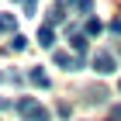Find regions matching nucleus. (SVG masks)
I'll list each match as a JSON object with an SVG mask.
<instances>
[{
  "instance_id": "f257e3e1",
  "label": "nucleus",
  "mask_w": 121,
  "mask_h": 121,
  "mask_svg": "<svg viewBox=\"0 0 121 121\" xmlns=\"http://www.w3.org/2000/svg\"><path fill=\"white\" fill-rule=\"evenodd\" d=\"M14 107L21 111V121H52V114H48L45 107L35 100V97H21Z\"/></svg>"
},
{
  "instance_id": "f03ea898",
  "label": "nucleus",
  "mask_w": 121,
  "mask_h": 121,
  "mask_svg": "<svg viewBox=\"0 0 121 121\" xmlns=\"http://www.w3.org/2000/svg\"><path fill=\"white\" fill-rule=\"evenodd\" d=\"M93 73H100V76H111L114 73V56L111 52H97V56H93Z\"/></svg>"
},
{
  "instance_id": "7ed1b4c3",
  "label": "nucleus",
  "mask_w": 121,
  "mask_h": 121,
  "mask_svg": "<svg viewBox=\"0 0 121 121\" xmlns=\"http://www.w3.org/2000/svg\"><path fill=\"white\" fill-rule=\"evenodd\" d=\"M52 62H56L59 69H66V73H73V69H80V66H83V59H80V56H69V52H56V56H52Z\"/></svg>"
},
{
  "instance_id": "20e7f679",
  "label": "nucleus",
  "mask_w": 121,
  "mask_h": 121,
  "mask_svg": "<svg viewBox=\"0 0 121 121\" xmlns=\"http://www.w3.org/2000/svg\"><path fill=\"white\" fill-rule=\"evenodd\" d=\"M38 45H42V48H52V45H56V31L48 28V24L38 28Z\"/></svg>"
},
{
  "instance_id": "39448f33",
  "label": "nucleus",
  "mask_w": 121,
  "mask_h": 121,
  "mask_svg": "<svg viewBox=\"0 0 121 121\" xmlns=\"http://www.w3.org/2000/svg\"><path fill=\"white\" fill-rule=\"evenodd\" d=\"M69 45H73V52L80 59H83V52H86V35H80V31H73V35H69Z\"/></svg>"
},
{
  "instance_id": "423d86ee",
  "label": "nucleus",
  "mask_w": 121,
  "mask_h": 121,
  "mask_svg": "<svg viewBox=\"0 0 121 121\" xmlns=\"http://www.w3.org/2000/svg\"><path fill=\"white\" fill-rule=\"evenodd\" d=\"M28 80H31V83H35V86H42V90H45V86H48V76L42 73L38 66H35V69H28Z\"/></svg>"
},
{
  "instance_id": "0eeeda50",
  "label": "nucleus",
  "mask_w": 121,
  "mask_h": 121,
  "mask_svg": "<svg viewBox=\"0 0 121 121\" xmlns=\"http://www.w3.org/2000/svg\"><path fill=\"white\" fill-rule=\"evenodd\" d=\"M66 7L80 10V14H90V10H93V0H66Z\"/></svg>"
},
{
  "instance_id": "6e6552de",
  "label": "nucleus",
  "mask_w": 121,
  "mask_h": 121,
  "mask_svg": "<svg viewBox=\"0 0 121 121\" xmlns=\"http://www.w3.org/2000/svg\"><path fill=\"white\" fill-rule=\"evenodd\" d=\"M17 28V21H14V14H0V35H7V31Z\"/></svg>"
},
{
  "instance_id": "1a4fd4ad",
  "label": "nucleus",
  "mask_w": 121,
  "mask_h": 121,
  "mask_svg": "<svg viewBox=\"0 0 121 121\" xmlns=\"http://www.w3.org/2000/svg\"><path fill=\"white\" fill-rule=\"evenodd\" d=\"M10 48H14V52H24V48H28V38L14 31V38H10Z\"/></svg>"
},
{
  "instance_id": "9d476101",
  "label": "nucleus",
  "mask_w": 121,
  "mask_h": 121,
  "mask_svg": "<svg viewBox=\"0 0 121 121\" xmlns=\"http://www.w3.org/2000/svg\"><path fill=\"white\" fill-rule=\"evenodd\" d=\"M100 31H104L100 21H97V17H86V35H100Z\"/></svg>"
},
{
  "instance_id": "9b49d317",
  "label": "nucleus",
  "mask_w": 121,
  "mask_h": 121,
  "mask_svg": "<svg viewBox=\"0 0 121 121\" xmlns=\"http://www.w3.org/2000/svg\"><path fill=\"white\" fill-rule=\"evenodd\" d=\"M111 35H118V38H121V17H114V21H111Z\"/></svg>"
},
{
  "instance_id": "f8f14e48",
  "label": "nucleus",
  "mask_w": 121,
  "mask_h": 121,
  "mask_svg": "<svg viewBox=\"0 0 121 121\" xmlns=\"http://www.w3.org/2000/svg\"><path fill=\"white\" fill-rule=\"evenodd\" d=\"M107 121H121V104H118V107H111V118H107Z\"/></svg>"
},
{
  "instance_id": "ddd939ff",
  "label": "nucleus",
  "mask_w": 121,
  "mask_h": 121,
  "mask_svg": "<svg viewBox=\"0 0 121 121\" xmlns=\"http://www.w3.org/2000/svg\"><path fill=\"white\" fill-rule=\"evenodd\" d=\"M21 4H24V10H28V14H35V4H38V0H21Z\"/></svg>"
},
{
  "instance_id": "4468645a",
  "label": "nucleus",
  "mask_w": 121,
  "mask_h": 121,
  "mask_svg": "<svg viewBox=\"0 0 121 121\" xmlns=\"http://www.w3.org/2000/svg\"><path fill=\"white\" fill-rule=\"evenodd\" d=\"M0 111H4V100H0Z\"/></svg>"
},
{
  "instance_id": "2eb2a0df",
  "label": "nucleus",
  "mask_w": 121,
  "mask_h": 121,
  "mask_svg": "<svg viewBox=\"0 0 121 121\" xmlns=\"http://www.w3.org/2000/svg\"><path fill=\"white\" fill-rule=\"evenodd\" d=\"M118 90H121V83H118Z\"/></svg>"
},
{
  "instance_id": "dca6fc26",
  "label": "nucleus",
  "mask_w": 121,
  "mask_h": 121,
  "mask_svg": "<svg viewBox=\"0 0 121 121\" xmlns=\"http://www.w3.org/2000/svg\"><path fill=\"white\" fill-rule=\"evenodd\" d=\"M0 80H4V76H0Z\"/></svg>"
}]
</instances>
